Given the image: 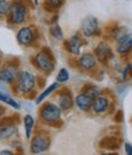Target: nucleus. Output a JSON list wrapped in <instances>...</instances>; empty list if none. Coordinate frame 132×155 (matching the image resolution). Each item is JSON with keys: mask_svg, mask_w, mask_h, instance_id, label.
Instances as JSON below:
<instances>
[{"mask_svg": "<svg viewBox=\"0 0 132 155\" xmlns=\"http://www.w3.org/2000/svg\"><path fill=\"white\" fill-rule=\"evenodd\" d=\"M0 155H23L22 148H19L16 150L14 149H3L0 150Z\"/></svg>", "mask_w": 132, "mask_h": 155, "instance_id": "393cba45", "label": "nucleus"}, {"mask_svg": "<svg viewBox=\"0 0 132 155\" xmlns=\"http://www.w3.org/2000/svg\"><path fill=\"white\" fill-rule=\"evenodd\" d=\"M116 51L121 55H125L132 51V34L126 33L119 38L116 43Z\"/></svg>", "mask_w": 132, "mask_h": 155, "instance_id": "ddd939ff", "label": "nucleus"}, {"mask_svg": "<svg viewBox=\"0 0 132 155\" xmlns=\"http://www.w3.org/2000/svg\"><path fill=\"white\" fill-rule=\"evenodd\" d=\"M69 80H70V73H69L67 68H65V67L60 68L58 74H56V83H59V84L60 83H65Z\"/></svg>", "mask_w": 132, "mask_h": 155, "instance_id": "4be33fe9", "label": "nucleus"}, {"mask_svg": "<svg viewBox=\"0 0 132 155\" xmlns=\"http://www.w3.org/2000/svg\"><path fill=\"white\" fill-rule=\"evenodd\" d=\"M83 39L80 37V34H75L72 37H70L69 39L65 41L64 43V48L66 49V51H69L71 55H80L81 54V48L83 45Z\"/></svg>", "mask_w": 132, "mask_h": 155, "instance_id": "9d476101", "label": "nucleus"}, {"mask_svg": "<svg viewBox=\"0 0 132 155\" xmlns=\"http://www.w3.org/2000/svg\"><path fill=\"white\" fill-rule=\"evenodd\" d=\"M82 33L84 37L90 38L92 35L96 34V32L98 31V20L93 16H88L84 18L83 23H82Z\"/></svg>", "mask_w": 132, "mask_h": 155, "instance_id": "4468645a", "label": "nucleus"}, {"mask_svg": "<svg viewBox=\"0 0 132 155\" xmlns=\"http://www.w3.org/2000/svg\"><path fill=\"white\" fill-rule=\"evenodd\" d=\"M50 143V136L46 130H37L29 139V153L32 155H42L49 150Z\"/></svg>", "mask_w": 132, "mask_h": 155, "instance_id": "39448f33", "label": "nucleus"}, {"mask_svg": "<svg viewBox=\"0 0 132 155\" xmlns=\"http://www.w3.org/2000/svg\"><path fill=\"white\" fill-rule=\"evenodd\" d=\"M58 88H59V83H56V82L52 83L49 87H47L46 89H43V91H42V93H40V94L34 99V103H36L37 105H40L44 100H46V99H47L52 93H54Z\"/></svg>", "mask_w": 132, "mask_h": 155, "instance_id": "aec40b11", "label": "nucleus"}, {"mask_svg": "<svg viewBox=\"0 0 132 155\" xmlns=\"http://www.w3.org/2000/svg\"><path fill=\"white\" fill-rule=\"evenodd\" d=\"M97 64H98V61H97L94 54H92V53H84V54H82L80 56L78 61H77L78 67L81 70H83V71H92V70H94L97 67Z\"/></svg>", "mask_w": 132, "mask_h": 155, "instance_id": "9b49d317", "label": "nucleus"}, {"mask_svg": "<svg viewBox=\"0 0 132 155\" xmlns=\"http://www.w3.org/2000/svg\"><path fill=\"white\" fill-rule=\"evenodd\" d=\"M94 56H96L97 61H100V62H103V64H107L108 60L111 58V49H110V47H109L107 43H104V42L99 43V44L96 47Z\"/></svg>", "mask_w": 132, "mask_h": 155, "instance_id": "dca6fc26", "label": "nucleus"}, {"mask_svg": "<svg viewBox=\"0 0 132 155\" xmlns=\"http://www.w3.org/2000/svg\"><path fill=\"white\" fill-rule=\"evenodd\" d=\"M10 8V3L8 0H0V17L6 16Z\"/></svg>", "mask_w": 132, "mask_h": 155, "instance_id": "b1692460", "label": "nucleus"}, {"mask_svg": "<svg viewBox=\"0 0 132 155\" xmlns=\"http://www.w3.org/2000/svg\"><path fill=\"white\" fill-rule=\"evenodd\" d=\"M19 73V64L14 61H8L3 66H0V83L8 86H14Z\"/></svg>", "mask_w": 132, "mask_h": 155, "instance_id": "6e6552de", "label": "nucleus"}, {"mask_svg": "<svg viewBox=\"0 0 132 155\" xmlns=\"http://www.w3.org/2000/svg\"><path fill=\"white\" fill-rule=\"evenodd\" d=\"M64 4V0H46L44 6L49 10H56Z\"/></svg>", "mask_w": 132, "mask_h": 155, "instance_id": "5701e85b", "label": "nucleus"}, {"mask_svg": "<svg viewBox=\"0 0 132 155\" xmlns=\"http://www.w3.org/2000/svg\"><path fill=\"white\" fill-rule=\"evenodd\" d=\"M49 32L52 34L53 38H55L56 41H64V34H63V31L60 28V26L58 25L56 20H54L50 25V28H49Z\"/></svg>", "mask_w": 132, "mask_h": 155, "instance_id": "412c9836", "label": "nucleus"}, {"mask_svg": "<svg viewBox=\"0 0 132 155\" xmlns=\"http://www.w3.org/2000/svg\"><path fill=\"white\" fill-rule=\"evenodd\" d=\"M99 147L102 149H107V150H116L120 147V139L114 137V136H107L103 137L99 142Z\"/></svg>", "mask_w": 132, "mask_h": 155, "instance_id": "a211bd4d", "label": "nucleus"}, {"mask_svg": "<svg viewBox=\"0 0 132 155\" xmlns=\"http://www.w3.org/2000/svg\"><path fill=\"white\" fill-rule=\"evenodd\" d=\"M93 100H94V98H92L91 95H88V94L84 93V92H81V93L77 94L76 98H75V105L77 106L78 110L87 112V111L92 110Z\"/></svg>", "mask_w": 132, "mask_h": 155, "instance_id": "f8f14e48", "label": "nucleus"}, {"mask_svg": "<svg viewBox=\"0 0 132 155\" xmlns=\"http://www.w3.org/2000/svg\"><path fill=\"white\" fill-rule=\"evenodd\" d=\"M109 106H110V101L109 99L105 97V95H102L99 94L98 97L94 98L93 100V104H92V111L97 115H102L104 112H107L109 110Z\"/></svg>", "mask_w": 132, "mask_h": 155, "instance_id": "2eb2a0df", "label": "nucleus"}, {"mask_svg": "<svg viewBox=\"0 0 132 155\" xmlns=\"http://www.w3.org/2000/svg\"><path fill=\"white\" fill-rule=\"evenodd\" d=\"M37 86V77L28 70H21L17 73L16 81L12 86L15 94L27 97L32 94Z\"/></svg>", "mask_w": 132, "mask_h": 155, "instance_id": "f257e3e1", "label": "nucleus"}, {"mask_svg": "<svg viewBox=\"0 0 132 155\" xmlns=\"http://www.w3.org/2000/svg\"><path fill=\"white\" fill-rule=\"evenodd\" d=\"M100 155H117V153H114V151H108V153H103Z\"/></svg>", "mask_w": 132, "mask_h": 155, "instance_id": "cd10ccee", "label": "nucleus"}, {"mask_svg": "<svg viewBox=\"0 0 132 155\" xmlns=\"http://www.w3.org/2000/svg\"><path fill=\"white\" fill-rule=\"evenodd\" d=\"M5 114H6V109L3 107V106H0V121L3 120V117L5 116Z\"/></svg>", "mask_w": 132, "mask_h": 155, "instance_id": "bb28decb", "label": "nucleus"}, {"mask_svg": "<svg viewBox=\"0 0 132 155\" xmlns=\"http://www.w3.org/2000/svg\"><path fill=\"white\" fill-rule=\"evenodd\" d=\"M61 112L63 111L58 106V104L47 101V103L42 104V106L39 107L38 117L43 124L50 125V126H56V125L61 124Z\"/></svg>", "mask_w": 132, "mask_h": 155, "instance_id": "7ed1b4c3", "label": "nucleus"}, {"mask_svg": "<svg viewBox=\"0 0 132 155\" xmlns=\"http://www.w3.org/2000/svg\"><path fill=\"white\" fill-rule=\"evenodd\" d=\"M0 101L4 103V104H6V105H9L10 107H12V109H15V110H20V109H21V104H20L14 97H11L8 92L2 91V89H0Z\"/></svg>", "mask_w": 132, "mask_h": 155, "instance_id": "6ab92c4d", "label": "nucleus"}, {"mask_svg": "<svg viewBox=\"0 0 132 155\" xmlns=\"http://www.w3.org/2000/svg\"><path fill=\"white\" fill-rule=\"evenodd\" d=\"M23 130H25V136L26 139H31L34 131H36V120L31 114H26L23 116Z\"/></svg>", "mask_w": 132, "mask_h": 155, "instance_id": "f3484780", "label": "nucleus"}, {"mask_svg": "<svg viewBox=\"0 0 132 155\" xmlns=\"http://www.w3.org/2000/svg\"><path fill=\"white\" fill-rule=\"evenodd\" d=\"M28 16V6L25 0H14L10 3L8 11V22L11 26H21L26 22Z\"/></svg>", "mask_w": 132, "mask_h": 155, "instance_id": "20e7f679", "label": "nucleus"}, {"mask_svg": "<svg viewBox=\"0 0 132 155\" xmlns=\"http://www.w3.org/2000/svg\"><path fill=\"white\" fill-rule=\"evenodd\" d=\"M56 101H58V106L61 109V111L70 110L75 104V99L72 97V93L67 88H63L58 92Z\"/></svg>", "mask_w": 132, "mask_h": 155, "instance_id": "1a4fd4ad", "label": "nucleus"}, {"mask_svg": "<svg viewBox=\"0 0 132 155\" xmlns=\"http://www.w3.org/2000/svg\"><path fill=\"white\" fill-rule=\"evenodd\" d=\"M124 149H125L126 155H132V145L130 143H125L124 144Z\"/></svg>", "mask_w": 132, "mask_h": 155, "instance_id": "a878e982", "label": "nucleus"}, {"mask_svg": "<svg viewBox=\"0 0 132 155\" xmlns=\"http://www.w3.org/2000/svg\"><path fill=\"white\" fill-rule=\"evenodd\" d=\"M17 43L22 47H31L38 41V29L33 26H22L16 33Z\"/></svg>", "mask_w": 132, "mask_h": 155, "instance_id": "0eeeda50", "label": "nucleus"}, {"mask_svg": "<svg viewBox=\"0 0 132 155\" xmlns=\"http://www.w3.org/2000/svg\"><path fill=\"white\" fill-rule=\"evenodd\" d=\"M32 65L44 74H50L55 68V59L49 48H42L31 58Z\"/></svg>", "mask_w": 132, "mask_h": 155, "instance_id": "f03ea898", "label": "nucleus"}, {"mask_svg": "<svg viewBox=\"0 0 132 155\" xmlns=\"http://www.w3.org/2000/svg\"><path fill=\"white\" fill-rule=\"evenodd\" d=\"M19 116H4L0 121V140H10L17 134Z\"/></svg>", "mask_w": 132, "mask_h": 155, "instance_id": "423d86ee", "label": "nucleus"}]
</instances>
